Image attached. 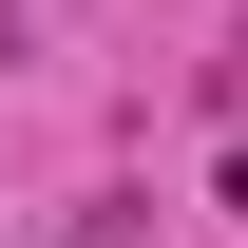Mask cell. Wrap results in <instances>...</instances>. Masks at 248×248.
<instances>
[{"label": "cell", "mask_w": 248, "mask_h": 248, "mask_svg": "<svg viewBox=\"0 0 248 248\" xmlns=\"http://www.w3.org/2000/svg\"><path fill=\"white\" fill-rule=\"evenodd\" d=\"M229 210H248V153H229Z\"/></svg>", "instance_id": "cell-1"}]
</instances>
